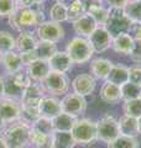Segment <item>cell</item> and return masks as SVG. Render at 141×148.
I'll use <instances>...</instances> for the list:
<instances>
[{"instance_id":"cell-16","label":"cell","mask_w":141,"mask_h":148,"mask_svg":"<svg viewBox=\"0 0 141 148\" xmlns=\"http://www.w3.org/2000/svg\"><path fill=\"white\" fill-rule=\"evenodd\" d=\"M25 71L27 75L31 79V82L36 83H42L45 78L51 72V67L48 64V61L45 59H36V61L31 62L29 66L25 67Z\"/></svg>"},{"instance_id":"cell-9","label":"cell","mask_w":141,"mask_h":148,"mask_svg":"<svg viewBox=\"0 0 141 148\" xmlns=\"http://www.w3.org/2000/svg\"><path fill=\"white\" fill-rule=\"evenodd\" d=\"M35 34L39 41H45V42H52L57 45L59 41L64 38V29L61 24L46 20L35 29Z\"/></svg>"},{"instance_id":"cell-13","label":"cell","mask_w":141,"mask_h":148,"mask_svg":"<svg viewBox=\"0 0 141 148\" xmlns=\"http://www.w3.org/2000/svg\"><path fill=\"white\" fill-rule=\"evenodd\" d=\"M111 40L113 37L109 35L104 26H98L93 34L88 37V41L91 43L94 53H103L108 48L111 47Z\"/></svg>"},{"instance_id":"cell-46","label":"cell","mask_w":141,"mask_h":148,"mask_svg":"<svg viewBox=\"0 0 141 148\" xmlns=\"http://www.w3.org/2000/svg\"><path fill=\"white\" fill-rule=\"evenodd\" d=\"M0 148H9L8 143L5 141V138L3 137V135H0Z\"/></svg>"},{"instance_id":"cell-44","label":"cell","mask_w":141,"mask_h":148,"mask_svg":"<svg viewBox=\"0 0 141 148\" xmlns=\"http://www.w3.org/2000/svg\"><path fill=\"white\" fill-rule=\"evenodd\" d=\"M129 34L131 35V37H133L134 40L141 41V22H138V24H133Z\"/></svg>"},{"instance_id":"cell-18","label":"cell","mask_w":141,"mask_h":148,"mask_svg":"<svg viewBox=\"0 0 141 148\" xmlns=\"http://www.w3.org/2000/svg\"><path fill=\"white\" fill-rule=\"evenodd\" d=\"M39 43V38L34 31H24L20 32L16 37V47L15 51L20 54H25L35 51Z\"/></svg>"},{"instance_id":"cell-8","label":"cell","mask_w":141,"mask_h":148,"mask_svg":"<svg viewBox=\"0 0 141 148\" xmlns=\"http://www.w3.org/2000/svg\"><path fill=\"white\" fill-rule=\"evenodd\" d=\"M97 123V140L102 142L110 143L120 136L119 132V123L114 116L105 115L102 119H99Z\"/></svg>"},{"instance_id":"cell-32","label":"cell","mask_w":141,"mask_h":148,"mask_svg":"<svg viewBox=\"0 0 141 148\" xmlns=\"http://www.w3.org/2000/svg\"><path fill=\"white\" fill-rule=\"evenodd\" d=\"M16 47V37L11 35V32L1 30L0 31V53H8L15 51Z\"/></svg>"},{"instance_id":"cell-19","label":"cell","mask_w":141,"mask_h":148,"mask_svg":"<svg viewBox=\"0 0 141 148\" xmlns=\"http://www.w3.org/2000/svg\"><path fill=\"white\" fill-rule=\"evenodd\" d=\"M1 66L4 67L5 74L17 73L25 69L22 56L16 51H11V52L1 54Z\"/></svg>"},{"instance_id":"cell-2","label":"cell","mask_w":141,"mask_h":148,"mask_svg":"<svg viewBox=\"0 0 141 148\" xmlns=\"http://www.w3.org/2000/svg\"><path fill=\"white\" fill-rule=\"evenodd\" d=\"M4 98L14 99L20 101L27 86L31 84V79L27 75L26 71H20L12 74H4Z\"/></svg>"},{"instance_id":"cell-11","label":"cell","mask_w":141,"mask_h":148,"mask_svg":"<svg viewBox=\"0 0 141 148\" xmlns=\"http://www.w3.org/2000/svg\"><path fill=\"white\" fill-rule=\"evenodd\" d=\"M20 115H21L20 101L9 98H3L0 100V119L6 125L19 121Z\"/></svg>"},{"instance_id":"cell-48","label":"cell","mask_w":141,"mask_h":148,"mask_svg":"<svg viewBox=\"0 0 141 148\" xmlns=\"http://www.w3.org/2000/svg\"><path fill=\"white\" fill-rule=\"evenodd\" d=\"M6 126H8V125H6L5 122H4L1 119H0V135H1V133L4 132V130L6 128Z\"/></svg>"},{"instance_id":"cell-5","label":"cell","mask_w":141,"mask_h":148,"mask_svg":"<svg viewBox=\"0 0 141 148\" xmlns=\"http://www.w3.org/2000/svg\"><path fill=\"white\" fill-rule=\"evenodd\" d=\"M70 133L76 145H91L97 140V123L91 119H77Z\"/></svg>"},{"instance_id":"cell-52","label":"cell","mask_w":141,"mask_h":148,"mask_svg":"<svg viewBox=\"0 0 141 148\" xmlns=\"http://www.w3.org/2000/svg\"><path fill=\"white\" fill-rule=\"evenodd\" d=\"M140 100H141V95H140Z\"/></svg>"},{"instance_id":"cell-4","label":"cell","mask_w":141,"mask_h":148,"mask_svg":"<svg viewBox=\"0 0 141 148\" xmlns=\"http://www.w3.org/2000/svg\"><path fill=\"white\" fill-rule=\"evenodd\" d=\"M66 52L68 53L69 58L72 59L73 64H83L92 59L94 51L89 43L88 38L76 36L68 41Z\"/></svg>"},{"instance_id":"cell-25","label":"cell","mask_w":141,"mask_h":148,"mask_svg":"<svg viewBox=\"0 0 141 148\" xmlns=\"http://www.w3.org/2000/svg\"><path fill=\"white\" fill-rule=\"evenodd\" d=\"M100 99L106 104H118L121 99V90L120 86H118L115 84H111L109 82H104V84L102 85L100 91H99Z\"/></svg>"},{"instance_id":"cell-21","label":"cell","mask_w":141,"mask_h":148,"mask_svg":"<svg viewBox=\"0 0 141 148\" xmlns=\"http://www.w3.org/2000/svg\"><path fill=\"white\" fill-rule=\"evenodd\" d=\"M48 64L51 67V71L67 73L72 69L73 62H72V59L69 58V56L66 51H57V52L48 59Z\"/></svg>"},{"instance_id":"cell-39","label":"cell","mask_w":141,"mask_h":148,"mask_svg":"<svg viewBox=\"0 0 141 148\" xmlns=\"http://www.w3.org/2000/svg\"><path fill=\"white\" fill-rule=\"evenodd\" d=\"M19 9L16 0H0V17H10Z\"/></svg>"},{"instance_id":"cell-43","label":"cell","mask_w":141,"mask_h":148,"mask_svg":"<svg viewBox=\"0 0 141 148\" xmlns=\"http://www.w3.org/2000/svg\"><path fill=\"white\" fill-rule=\"evenodd\" d=\"M47 1V0H24L19 5L25 6V8H41V5Z\"/></svg>"},{"instance_id":"cell-10","label":"cell","mask_w":141,"mask_h":148,"mask_svg":"<svg viewBox=\"0 0 141 148\" xmlns=\"http://www.w3.org/2000/svg\"><path fill=\"white\" fill-rule=\"evenodd\" d=\"M87 100L84 96L78 95L76 92H67L61 99V108L62 112H66L70 116L77 117L83 115L87 110Z\"/></svg>"},{"instance_id":"cell-17","label":"cell","mask_w":141,"mask_h":148,"mask_svg":"<svg viewBox=\"0 0 141 148\" xmlns=\"http://www.w3.org/2000/svg\"><path fill=\"white\" fill-rule=\"evenodd\" d=\"M39 111H40V116L52 120L62 112L61 100H58L56 96L52 95H45L40 103Z\"/></svg>"},{"instance_id":"cell-34","label":"cell","mask_w":141,"mask_h":148,"mask_svg":"<svg viewBox=\"0 0 141 148\" xmlns=\"http://www.w3.org/2000/svg\"><path fill=\"white\" fill-rule=\"evenodd\" d=\"M124 11L133 24L141 22V0H130Z\"/></svg>"},{"instance_id":"cell-40","label":"cell","mask_w":141,"mask_h":148,"mask_svg":"<svg viewBox=\"0 0 141 148\" xmlns=\"http://www.w3.org/2000/svg\"><path fill=\"white\" fill-rule=\"evenodd\" d=\"M129 82L141 86V66L129 68Z\"/></svg>"},{"instance_id":"cell-38","label":"cell","mask_w":141,"mask_h":148,"mask_svg":"<svg viewBox=\"0 0 141 148\" xmlns=\"http://www.w3.org/2000/svg\"><path fill=\"white\" fill-rule=\"evenodd\" d=\"M123 111H124V115H128V116L136 117V119L141 117V100L136 99V100L124 101Z\"/></svg>"},{"instance_id":"cell-26","label":"cell","mask_w":141,"mask_h":148,"mask_svg":"<svg viewBox=\"0 0 141 148\" xmlns=\"http://www.w3.org/2000/svg\"><path fill=\"white\" fill-rule=\"evenodd\" d=\"M105 82L121 86L123 84L129 82V68L125 67L124 64H113L110 73Z\"/></svg>"},{"instance_id":"cell-28","label":"cell","mask_w":141,"mask_h":148,"mask_svg":"<svg viewBox=\"0 0 141 148\" xmlns=\"http://www.w3.org/2000/svg\"><path fill=\"white\" fill-rule=\"evenodd\" d=\"M74 146H76V142H74L70 132L55 131L52 133L51 148H74Z\"/></svg>"},{"instance_id":"cell-36","label":"cell","mask_w":141,"mask_h":148,"mask_svg":"<svg viewBox=\"0 0 141 148\" xmlns=\"http://www.w3.org/2000/svg\"><path fill=\"white\" fill-rule=\"evenodd\" d=\"M108 148H139V142L136 138L120 135L113 142L108 143Z\"/></svg>"},{"instance_id":"cell-51","label":"cell","mask_w":141,"mask_h":148,"mask_svg":"<svg viewBox=\"0 0 141 148\" xmlns=\"http://www.w3.org/2000/svg\"><path fill=\"white\" fill-rule=\"evenodd\" d=\"M0 64H1V53H0Z\"/></svg>"},{"instance_id":"cell-23","label":"cell","mask_w":141,"mask_h":148,"mask_svg":"<svg viewBox=\"0 0 141 148\" xmlns=\"http://www.w3.org/2000/svg\"><path fill=\"white\" fill-rule=\"evenodd\" d=\"M119 132L121 136H126V137H133L136 138L140 132H139V122L136 117H131L128 115H123L119 120Z\"/></svg>"},{"instance_id":"cell-15","label":"cell","mask_w":141,"mask_h":148,"mask_svg":"<svg viewBox=\"0 0 141 148\" xmlns=\"http://www.w3.org/2000/svg\"><path fill=\"white\" fill-rule=\"evenodd\" d=\"M95 85H97L95 79L88 73L78 74L72 80V83H70L73 92H76L78 95H82L84 98L92 94L94 89H95Z\"/></svg>"},{"instance_id":"cell-20","label":"cell","mask_w":141,"mask_h":148,"mask_svg":"<svg viewBox=\"0 0 141 148\" xmlns=\"http://www.w3.org/2000/svg\"><path fill=\"white\" fill-rule=\"evenodd\" d=\"M113 67V63L106 58H94L89 64V71L91 75L94 79L99 80H106L108 75L110 73V69Z\"/></svg>"},{"instance_id":"cell-3","label":"cell","mask_w":141,"mask_h":148,"mask_svg":"<svg viewBox=\"0 0 141 148\" xmlns=\"http://www.w3.org/2000/svg\"><path fill=\"white\" fill-rule=\"evenodd\" d=\"M31 126L22 121H16L8 125L1 133L9 148H27L30 147Z\"/></svg>"},{"instance_id":"cell-42","label":"cell","mask_w":141,"mask_h":148,"mask_svg":"<svg viewBox=\"0 0 141 148\" xmlns=\"http://www.w3.org/2000/svg\"><path fill=\"white\" fill-rule=\"evenodd\" d=\"M108 5V9H125L130 0H104Z\"/></svg>"},{"instance_id":"cell-41","label":"cell","mask_w":141,"mask_h":148,"mask_svg":"<svg viewBox=\"0 0 141 148\" xmlns=\"http://www.w3.org/2000/svg\"><path fill=\"white\" fill-rule=\"evenodd\" d=\"M130 58L136 63H141V41L135 40L134 42V48L129 54Z\"/></svg>"},{"instance_id":"cell-37","label":"cell","mask_w":141,"mask_h":148,"mask_svg":"<svg viewBox=\"0 0 141 148\" xmlns=\"http://www.w3.org/2000/svg\"><path fill=\"white\" fill-rule=\"evenodd\" d=\"M31 128L35 130V131H37V132L45 133V135H50V136L55 132L53 125H52V120L42 117V116H40L34 123H32Z\"/></svg>"},{"instance_id":"cell-27","label":"cell","mask_w":141,"mask_h":148,"mask_svg":"<svg viewBox=\"0 0 141 148\" xmlns=\"http://www.w3.org/2000/svg\"><path fill=\"white\" fill-rule=\"evenodd\" d=\"M77 121V117L70 116L66 112H61L58 116L52 119L53 130L57 132H70Z\"/></svg>"},{"instance_id":"cell-49","label":"cell","mask_w":141,"mask_h":148,"mask_svg":"<svg viewBox=\"0 0 141 148\" xmlns=\"http://www.w3.org/2000/svg\"><path fill=\"white\" fill-rule=\"evenodd\" d=\"M138 122H139V132H140V135H141V117L138 119Z\"/></svg>"},{"instance_id":"cell-45","label":"cell","mask_w":141,"mask_h":148,"mask_svg":"<svg viewBox=\"0 0 141 148\" xmlns=\"http://www.w3.org/2000/svg\"><path fill=\"white\" fill-rule=\"evenodd\" d=\"M4 80H3V75H0V100L4 98Z\"/></svg>"},{"instance_id":"cell-12","label":"cell","mask_w":141,"mask_h":148,"mask_svg":"<svg viewBox=\"0 0 141 148\" xmlns=\"http://www.w3.org/2000/svg\"><path fill=\"white\" fill-rule=\"evenodd\" d=\"M46 95V91L44 89L41 83L31 82V84L27 86V89L24 92L22 98L20 100V104L24 108H35L39 109L41 100Z\"/></svg>"},{"instance_id":"cell-35","label":"cell","mask_w":141,"mask_h":148,"mask_svg":"<svg viewBox=\"0 0 141 148\" xmlns=\"http://www.w3.org/2000/svg\"><path fill=\"white\" fill-rule=\"evenodd\" d=\"M48 17L50 21L57 22V24L67 21V6L59 3H55L48 10Z\"/></svg>"},{"instance_id":"cell-29","label":"cell","mask_w":141,"mask_h":148,"mask_svg":"<svg viewBox=\"0 0 141 148\" xmlns=\"http://www.w3.org/2000/svg\"><path fill=\"white\" fill-rule=\"evenodd\" d=\"M57 45L52 43V42H45V41H39L37 43V47L35 49L36 56L39 59H45V61H48V59L52 57V56L57 52Z\"/></svg>"},{"instance_id":"cell-31","label":"cell","mask_w":141,"mask_h":148,"mask_svg":"<svg viewBox=\"0 0 141 148\" xmlns=\"http://www.w3.org/2000/svg\"><path fill=\"white\" fill-rule=\"evenodd\" d=\"M84 14H86V8H84L83 0H74L67 6V21L73 24Z\"/></svg>"},{"instance_id":"cell-47","label":"cell","mask_w":141,"mask_h":148,"mask_svg":"<svg viewBox=\"0 0 141 148\" xmlns=\"http://www.w3.org/2000/svg\"><path fill=\"white\" fill-rule=\"evenodd\" d=\"M72 1H74V0H56V3H59V4H62V5H64V6H68Z\"/></svg>"},{"instance_id":"cell-7","label":"cell","mask_w":141,"mask_h":148,"mask_svg":"<svg viewBox=\"0 0 141 148\" xmlns=\"http://www.w3.org/2000/svg\"><path fill=\"white\" fill-rule=\"evenodd\" d=\"M46 94L58 96V95H66L69 90L70 83L66 73L55 72L51 71L50 74L45 78V80L41 83Z\"/></svg>"},{"instance_id":"cell-22","label":"cell","mask_w":141,"mask_h":148,"mask_svg":"<svg viewBox=\"0 0 141 148\" xmlns=\"http://www.w3.org/2000/svg\"><path fill=\"white\" fill-rule=\"evenodd\" d=\"M72 25H73V30L77 34V36L84 37V38H88L93 34V31L98 27L97 22L88 14H84L82 17H79L77 21H74Z\"/></svg>"},{"instance_id":"cell-6","label":"cell","mask_w":141,"mask_h":148,"mask_svg":"<svg viewBox=\"0 0 141 148\" xmlns=\"http://www.w3.org/2000/svg\"><path fill=\"white\" fill-rule=\"evenodd\" d=\"M131 26H133V22L129 20L123 9H109V16L104 27L111 37L130 32Z\"/></svg>"},{"instance_id":"cell-14","label":"cell","mask_w":141,"mask_h":148,"mask_svg":"<svg viewBox=\"0 0 141 148\" xmlns=\"http://www.w3.org/2000/svg\"><path fill=\"white\" fill-rule=\"evenodd\" d=\"M86 14L93 17L98 26H104L109 16V9L103 5V0H83Z\"/></svg>"},{"instance_id":"cell-33","label":"cell","mask_w":141,"mask_h":148,"mask_svg":"<svg viewBox=\"0 0 141 148\" xmlns=\"http://www.w3.org/2000/svg\"><path fill=\"white\" fill-rule=\"evenodd\" d=\"M121 90V99L124 101H129V100H136L140 99L141 95V86L138 84H134V83H125L120 86Z\"/></svg>"},{"instance_id":"cell-50","label":"cell","mask_w":141,"mask_h":148,"mask_svg":"<svg viewBox=\"0 0 141 148\" xmlns=\"http://www.w3.org/2000/svg\"><path fill=\"white\" fill-rule=\"evenodd\" d=\"M16 1H17V3H19V4H20V3H21V1H24V0H16Z\"/></svg>"},{"instance_id":"cell-1","label":"cell","mask_w":141,"mask_h":148,"mask_svg":"<svg viewBox=\"0 0 141 148\" xmlns=\"http://www.w3.org/2000/svg\"><path fill=\"white\" fill-rule=\"evenodd\" d=\"M8 21L11 29L20 34L24 31H32L45 22L46 18L41 8H25L19 5L17 10L10 17H8Z\"/></svg>"},{"instance_id":"cell-30","label":"cell","mask_w":141,"mask_h":148,"mask_svg":"<svg viewBox=\"0 0 141 148\" xmlns=\"http://www.w3.org/2000/svg\"><path fill=\"white\" fill-rule=\"evenodd\" d=\"M51 142H52V135H45L31 128L30 146L35 148H51Z\"/></svg>"},{"instance_id":"cell-24","label":"cell","mask_w":141,"mask_h":148,"mask_svg":"<svg viewBox=\"0 0 141 148\" xmlns=\"http://www.w3.org/2000/svg\"><path fill=\"white\" fill-rule=\"evenodd\" d=\"M134 42L135 40L131 37L129 32L126 34H120L111 40V48L118 53L123 54H130L131 51L134 48Z\"/></svg>"}]
</instances>
